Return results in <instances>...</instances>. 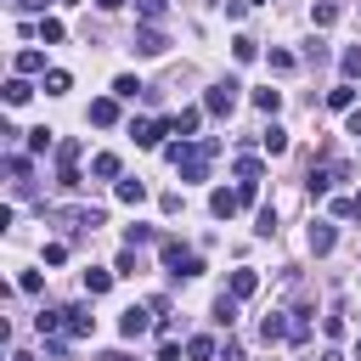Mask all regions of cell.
<instances>
[{
	"mask_svg": "<svg viewBox=\"0 0 361 361\" xmlns=\"http://www.w3.org/2000/svg\"><path fill=\"white\" fill-rule=\"evenodd\" d=\"M130 51H135V56H164V51H169V39H164V28H158V23H147V28H135Z\"/></svg>",
	"mask_w": 361,
	"mask_h": 361,
	"instance_id": "obj_5",
	"label": "cell"
},
{
	"mask_svg": "<svg viewBox=\"0 0 361 361\" xmlns=\"http://www.w3.org/2000/svg\"><path fill=\"white\" fill-rule=\"evenodd\" d=\"M259 338H265V344H276V338H288V322H282V316L271 310V316L259 322Z\"/></svg>",
	"mask_w": 361,
	"mask_h": 361,
	"instance_id": "obj_25",
	"label": "cell"
},
{
	"mask_svg": "<svg viewBox=\"0 0 361 361\" xmlns=\"http://www.w3.org/2000/svg\"><path fill=\"white\" fill-rule=\"evenodd\" d=\"M62 6H79V0H62Z\"/></svg>",
	"mask_w": 361,
	"mask_h": 361,
	"instance_id": "obj_51",
	"label": "cell"
},
{
	"mask_svg": "<svg viewBox=\"0 0 361 361\" xmlns=\"http://www.w3.org/2000/svg\"><path fill=\"white\" fill-rule=\"evenodd\" d=\"M11 6H17V11H39L45 0H11Z\"/></svg>",
	"mask_w": 361,
	"mask_h": 361,
	"instance_id": "obj_46",
	"label": "cell"
},
{
	"mask_svg": "<svg viewBox=\"0 0 361 361\" xmlns=\"http://www.w3.org/2000/svg\"><path fill=\"white\" fill-rule=\"evenodd\" d=\"M231 56H237V62H254V56H259V39L237 34V39H231Z\"/></svg>",
	"mask_w": 361,
	"mask_h": 361,
	"instance_id": "obj_29",
	"label": "cell"
},
{
	"mask_svg": "<svg viewBox=\"0 0 361 361\" xmlns=\"http://www.w3.org/2000/svg\"><path fill=\"white\" fill-rule=\"evenodd\" d=\"M56 186H62V192H79V186H85V180H79V164H56Z\"/></svg>",
	"mask_w": 361,
	"mask_h": 361,
	"instance_id": "obj_30",
	"label": "cell"
},
{
	"mask_svg": "<svg viewBox=\"0 0 361 361\" xmlns=\"http://www.w3.org/2000/svg\"><path fill=\"white\" fill-rule=\"evenodd\" d=\"M259 147H265L271 158H282V152H288V130H276V124H271V130L259 135Z\"/></svg>",
	"mask_w": 361,
	"mask_h": 361,
	"instance_id": "obj_24",
	"label": "cell"
},
{
	"mask_svg": "<svg viewBox=\"0 0 361 361\" xmlns=\"http://www.w3.org/2000/svg\"><path fill=\"white\" fill-rule=\"evenodd\" d=\"M11 68H17L23 79H28V73H51V68H45V51H17V56H11Z\"/></svg>",
	"mask_w": 361,
	"mask_h": 361,
	"instance_id": "obj_14",
	"label": "cell"
},
{
	"mask_svg": "<svg viewBox=\"0 0 361 361\" xmlns=\"http://www.w3.org/2000/svg\"><path fill=\"white\" fill-rule=\"evenodd\" d=\"M45 147H51V130H45V124H39V130H28V152H45Z\"/></svg>",
	"mask_w": 361,
	"mask_h": 361,
	"instance_id": "obj_36",
	"label": "cell"
},
{
	"mask_svg": "<svg viewBox=\"0 0 361 361\" xmlns=\"http://www.w3.org/2000/svg\"><path fill=\"white\" fill-rule=\"evenodd\" d=\"M254 288H259V271L243 265V271H231V288H226V293H231V299H254Z\"/></svg>",
	"mask_w": 361,
	"mask_h": 361,
	"instance_id": "obj_13",
	"label": "cell"
},
{
	"mask_svg": "<svg viewBox=\"0 0 361 361\" xmlns=\"http://www.w3.org/2000/svg\"><path fill=\"white\" fill-rule=\"evenodd\" d=\"M254 231H259V237H271V231H276V209H259V220H254Z\"/></svg>",
	"mask_w": 361,
	"mask_h": 361,
	"instance_id": "obj_38",
	"label": "cell"
},
{
	"mask_svg": "<svg viewBox=\"0 0 361 361\" xmlns=\"http://www.w3.org/2000/svg\"><path fill=\"white\" fill-rule=\"evenodd\" d=\"M62 34H68L62 17H39V39H45V45H62Z\"/></svg>",
	"mask_w": 361,
	"mask_h": 361,
	"instance_id": "obj_28",
	"label": "cell"
},
{
	"mask_svg": "<svg viewBox=\"0 0 361 361\" xmlns=\"http://www.w3.org/2000/svg\"><path fill=\"white\" fill-rule=\"evenodd\" d=\"M90 124H96V130H113V124H118V96H96V102H90Z\"/></svg>",
	"mask_w": 361,
	"mask_h": 361,
	"instance_id": "obj_6",
	"label": "cell"
},
{
	"mask_svg": "<svg viewBox=\"0 0 361 361\" xmlns=\"http://www.w3.org/2000/svg\"><path fill=\"white\" fill-rule=\"evenodd\" d=\"M96 6H102V11H118V6H124V0H96Z\"/></svg>",
	"mask_w": 361,
	"mask_h": 361,
	"instance_id": "obj_48",
	"label": "cell"
},
{
	"mask_svg": "<svg viewBox=\"0 0 361 361\" xmlns=\"http://www.w3.org/2000/svg\"><path fill=\"white\" fill-rule=\"evenodd\" d=\"M56 164H79V141H56Z\"/></svg>",
	"mask_w": 361,
	"mask_h": 361,
	"instance_id": "obj_37",
	"label": "cell"
},
{
	"mask_svg": "<svg viewBox=\"0 0 361 361\" xmlns=\"http://www.w3.org/2000/svg\"><path fill=\"white\" fill-rule=\"evenodd\" d=\"M28 96H34V85H28L23 73H11V79H6V107H23Z\"/></svg>",
	"mask_w": 361,
	"mask_h": 361,
	"instance_id": "obj_17",
	"label": "cell"
},
{
	"mask_svg": "<svg viewBox=\"0 0 361 361\" xmlns=\"http://www.w3.org/2000/svg\"><path fill=\"white\" fill-rule=\"evenodd\" d=\"M355 361H361V338H355Z\"/></svg>",
	"mask_w": 361,
	"mask_h": 361,
	"instance_id": "obj_50",
	"label": "cell"
},
{
	"mask_svg": "<svg viewBox=\"0 0 361 361\" xmlns=\"http://www.w3.org/2000/svg\"><path fill=\"white\" fill-rule=\"evenodd\" d=\"M254 107H259V113H276V107H282V90H271V85L254 90Z\"/></svg>",
	"mask_w": 361,
	"mask_h": 361,
	"instance_id": "obj_31",
	"label": "cell"
},
{
	"mask_svg": "<svg viewBox=\"0 0 361 361\" xmlns=\"http://www.w3.org/2000/svg\"><path fill=\"white\" fill-rule=\"evenodd\" d=\"M135 11H141V23H158L169 11V0H135Z\"/></svg>",
	"mask_w": 361,
	"mask_h": 361,
	"instance_id": "obj_32",
	"label": "cell"
},
{
	"mask_svg": "<svg viewBox=\"0 0 361 361\" xmlns=\"http://www.w3.org/2000/svg\"><path fill=\"white\" fill-rule=\"evenodd\" d=\"M350 220H361V192H355V197H350Z\"/></svg>",
	"mask_w": 361,
	"mask_h": 361,
	"instance_id": "obj_47",
	"label": "cell"
},
{
	"mask_svg": "<svg viewBox=\"0 0 361 361\" xmlns=\"http://www.w3.org/2000/svg\"><path fill=\"white\" fill-rule=\"evenodd\" d=\"M113 96H118V102H135V96H147V85H141L135 73H118V79H113Z\"/></svg>",
	"mask_w": 361,
	"mask_h": 361,
	"instance_id": "obj_16",
	"label": "cell"
},
{
	"mask_svg": "<svg viewBox=\"0 0 361 361\" xmlns=\"http://www.w3.org/2000/svg\"><path fill=\"white\" fill-rule=\"evenodd\" d=\"M237 305H243V299H231V293H220V299H214V322H220L226 333H231V322H237Z\"/></svg>",
	"mask_w": 361,
	"mask_h": 361,
	"instance_id": "obj_22",
	"label": "cell"
},
{
	"mask_svg": "<svg viewBox=\"0 0 361 361\" xmlns=\"http://www.w3.org/2000/svg\"><path fill=\"white\" fill-rule=\"evenodd\" d=\"M220 355V344L209 338V333H197V338H186V361H214Z\"/></svg>",
	"mask_w": 361,
	"mask_h": 361,
	"instance_id": "obj_15",
	"label": "cell"
},
{
	"mask_svg": "<svg viewBox=\"0 0 361 361\" xmlns=\"http://www.w3.org/2000/svg\"><path fill=\"white\" fill-rule=\"evenodd\" d=\"M124 243H130V248H135V243H164V237H158V231H152V226H130V231H124Z\"/></svg>",
	"mask_w": 361,
	"mask_h": 361,
	"instance_id": "obj_34",
	"label": "cell"
},
{
	"mask_svg": "<svg viewBox=\"0 0 361 361\" xmlns=\"http://www.w3.org/2000/svg\"><path fill=\"white\" fill-rule=\"evenodd\" d=\"M333 243H338V226L333 220H310V254H333Z\"/></svg>",
	"mask_w": 361,
	"mask_h": 361,
	"instance_id": "obj_8",
	"label": "cell"
},
{
	"mask_svg": "<svg viewBox=\"0 0 361 361\" xmlns=\"http://www.w3.org/2000/svg\"><path fill=\"white\" fill-rule=\"evenodd\" d=\"M90 333H96L90 305H68V338H90Z\"/></svg>",
	"mask_w": 361,
	"mask_h": 361,
	"instance_id": "obj_9",
	"label": "cell"
},
{
	"mask_svg": "<svg viewBox=\"0 0 361 361\" xmlns=\"http://www.w3.org/2000/svg\"><path fill=\"white\" fill-rule=\"evenodd\" d=\"M259 175H265L259 158H237V180H259Z\"/></svg>",
	"mask_w": 361,
	"mask_h": 361,
	"instance_id": "obj_33",
	"label": "cell"
},
{
	"mask_svg": "<svg viewBox=\"0 0 361 361\" xmlns=\"http://www.w3.org/2000/svg\"><path fill=\"white\" fill-rule=\"evenodd\" d=\"M147 327H152V305H130L124 316H118V338H147Z\"/></svg>",
	"mask_w": 361,
	"mask_h": 361,
	"instance_id": "obj_4",
	"label": "cell"
},
{
	"mask_svg": "<svg viewBox=\"0 0 361 361\" xmlns=\"http://www.w3.org/2000/svg\"><path fill=\"white\" fill-rule=\"evenodd\" d=\"M265 62H271V73H293V56H288V51H271Z\"/></svg>",
	"mask_w": 361,
	"mask_h": 361,
	"instance_id": "obj_35",
	"label": "cell"
},
{
	"mask_svg": "<svg viewBox=\"0 0 361 361\" xmlns=\"http://www.w3.org/2000/svg\"><path fill=\"white\" fill-rule=\"evenodd\" d=\"M158 361H180V344H175L169 333H164V344H158Z\"/></svg>",
	"mask_w": 361,
	"mask_h": 361,
	"instance_id": "obj_42",
	"label": "cell"
},
{
	"mask_svg": "<svg viewBox=\"0 0 361 361\" xmlns=\"http://www.w3.org/2000/svg\"><path fill=\"white\" fill-rule=\"evenodd\" d=\"M197 124H203V107H180L175 113V135H192Z\"/></svg>",
	"mask_w": 361,
	"mask_h": 361,
	"instance_id": "obj_23",
	"label": "cell"
},
{
	"mask_svg": "<svg viewBox=\"0 0 361 361\" xmlns=\"http://www.w3.org/2000/svg\"><path fill=\"white\" fill-rule=\"evenodd\" d=\"M338 73H344V79H350V85H355V79H361V45H350V51H344V56H338Z\"/></svg>",
	"mask_w": 361,
	"mask_h": 361,
	"instance_id": "obj_26",
	"label": "cell"
},
{
	"mask_svg": "<svg viewBox=\"0 0 361 361\" xmlns=\"http://www.w3.org/2000/svg\"><path fill=\"white\" fill-rule=\"evenodd\" d=\"M322 327H327V338H344V316L333 310V316H322Z\"/></svg>",
	"mask_w": 361,
	"mask_h": 361,
	"instance_id": "obj_41",
	"label": "cell"
},
{
	"mask_svg": "<svg viewBox=\"0 0 361 361\" xmlns=\"http://www.w3.org/2000/svg\"><path fill=\"white\" fill-rule=\"evenodd\" d=\"M68 90H73V73L68 68H51L45 73V96H68Z\"/></svg>",
	"mask_w": 361,
	"mask_h": 361,
	"instance_id": "obj_21",
	"label": "cell"
},
{
	"mask_svg": "<svg viewBox=\"0 0 361 361\" xmlns=\"http://www.w3.org/2000/svg\"><path fill=\"white\" fill-rule=\"evenodd\" d=\"M158 254H164V265H169V271H180V259H186L192 248H186L180 237H164V243H158Z\"/></svg>",
	"mask_w": 361,
	"mask_h": 361,
	"instance_id": "obj_19",
	"label": "cell"
},
{
	"mask_svg": "<svg viewBox=\"0 0 361 361\" xmlns=\"http://www.w3.org/2000/svg\"><path fill=\"white\" fill-rule=\"evenodd\" d=\"M214 152H220V141H214V135H203V141H186V135H180V141H169V147H164V158L180 169V186L209 180V158H214Z\"/></svg>",
	"mask_w": 361,
	"mask_h": 361,
	"instance_id": "obj_1",
	"label": "cell"
},
{
	"mask_svg": "<svg viewBox=\"0 0 361 361\" xmlns=\"http://www.w3.org/2000/svg\"><path fill=\"white\" fill-rule=\"evenodd\" d=\"M327 107H333V113H350V107H355V85H350V79L333 85V90H327Z\"/></svg>",
	"mask_w": 361,
	"mask_h": 361,
	"instance_id": "obj_18",
	"label": "cell"
},
{
	"mask_svg": "<svg viewBox=\"0 0 361 361\" xmlns=\"http://www.w3.org/2000/svg\"><path fill=\"white\" fill-rule=\"evenodd\" d=\"M113 197H118V203H130V209H135V203H147V186H141V180H135V175H118V180H113Z\"/></svg>",
	"mask_w": 361,
	"mask_h": 361,
	"instance_id": "obj_10",
	"label": "cell"
},
{
	"mask_svg": "<svg viewBox=\"0 0 361 361\" xmlns=\"http://www.w3.org/2000/svg\"><path fill=\"white\" fill-rule=\"evenodd\" d=\"M175 130V118H130V135H135V147H164V135Z\"/></svg>",
	"mask_w": 361,
	"mask_h": 361,
	"instance_id": "obj_3",
	"label": "cell"
},
{
	"mask_svg": "<svg viewBox=\"0 0 361 361\" xmlns=\"http://www.w3.org/2000/svg\"><path fill=\"white\" fill-rule=\"evenodd\" d=\"M237 79H220V85H209L203 90V113H214V118H231V107H237Z\"/></svg>",
	"mask_w": 361,
	"mask_h": 361,
	"instance_id": "obj_2",
	"label": "cell"
},
{
	"mask_svg": "<svg viewBox=\"0 0 361 361\" xmlns=\"http://www.w3.org/2000/svg\"><path fill=\"white\" fill-rule=\"evenodd\" d=\"M68 259V243H45V265H62Z\"/></svg>",
	"mask_w": 361,
	"mask_h": 361,
	"instance_id": "obj_39",
	"label": "cell"
},
{
	"mask_svg": "<svg viewBox=\"0 0 361 361\" xmlns=\"http://www.w3.org/2000/svg\"><path fill=\"white\" fill-rule=\"evenodd\" d=\"M113 271H118V276H135V248H124V254H118V265H113Z\"/></svg>",
	"mask_w": 361,
	"mask_h": 361,
	"instance_id": "obj_40",
	"label": "cell"
},
{
	"mask_svg": "<svg viewBox=\"0 0 361 361\" xmlns=\"http://www.w3.org/2000/svg\"><path fill=\"white\" fill-rule=\"evenodd\" d=\"M90 175H96V180H118V175H124L118 152H96V158H90Z\"/></svg>",
	"mask_w": 361,
	"mask_h": 361,
	"instance_id": "obj_12",
	"label": "cell"
},
{
	"mask_svg": "<svg viewBox=\"0 0 361 361\" xmlns=\"http://www.w3.org/2000/svg\"><path fill=\"white\" fill-rule=\"evenodd\" d=\"M113 276H118V271H102V265H90V271H85V293H90V299H96V293H107V288H113Z\"/></svg>",
	"mask_w": 361,
	"mask_h": 361,
	"instance_id": "obj_20",
	"label": "cell"
},
{
	"mask_svg": "<svg viewBox=\"0 0 361 361\" xmlns=\"http://www.w3.org/2000/svg\"><path fill=\"white\" fill-rule=\"evenodd\" d=\"M11 361H34V355H28V350H11Z\"/></svg>",
	"mask_w": 361,
	"mask_h": 361,
	"instance_id": "obj_49",
	"label": "cell"
},
{
	"mask_svg": "<svg viewBox=\"0 0 361 361\" xmlns=\"http://www.w3.org/2000/svg\"><path fill=\"white\" fill-rule=\"evenodd\" d=\"M96 361H130V355H124V350H102Z\"/></svg>",
	"mask_w": 361,
	"mask_h": 361,
	"instance_id": "obj_45",
	"label": "cell"
},
{
	"mask_svg": "<svg viewBox=\"0 0 361 361\" xmlns=\"http://www.w3.org/2000/svg\"><path fill=\"white\" fill-rule=\"evenodd\" d=\"M220 355H226V361H243V344H237V338L226 333V344H220Z\"/></svg>",
	"mask_w": 361,
	"mask_h": 361,
	"instance_id": "obj_43",
	"label": "cell"
},
{
	"mask_svg": "<svg viewBox=\"0 0 361 361\" xmlns=\"http://www.w3.org/2000/svg\"><path fill=\"white\" fill-rule=\"evenodd\" d=\"M237 209H243V197H237V192H226V186H214V192H209V214H214V220H231Z\"/></svg>",
	"mask_w": 361,
	"mask_h": 361,
	"instance_id": "obj_7",
	"label": "cell"
},
{
	"mask_svg": "<svg viewBox=\"0 0 361 361\" xmlns=\"http://www.w3.org/2000/svg\"><path fill=\"white\" fill-rule=\"evenodd\" d=\"M34 327H39V338H45V333H68V305L39 310V316H34Z\"/></svg>",
	"mask_w": 361,
	"mask_h": 361,
	"instance_id": "obj_11",
	"label": "cell"
},
{
	"mask_svg": "<svg viewBox=\"0 0 361 361\" xmlns=\"http://www.w3.org/2000/svg\"><path fill=\"white\" fill-rule=\"evenodd\" d=\"M333 17H338V6H333V0H316V6H310V28H327Z\"/></svg>",
	"mask_w": 361,
	"mask_h": 361,
	"instance_id": "obj_27",
	"label": "cell"
},
{
	"mask_svg": "<svg viewBox=\"0 0 361 361\" xmlns=\"http://www.w3.org/2000/svg\"><path fill=\"white\" fill-rule=\"evenodd\" d=\"M344 130H350V135H361V107H350V118H344Z\"/></svg>",
	"mask_w": 361,
	"mask_h": 361,
	"instance_id": "obj_44",
	"label": "cell"
}]
</instances>
